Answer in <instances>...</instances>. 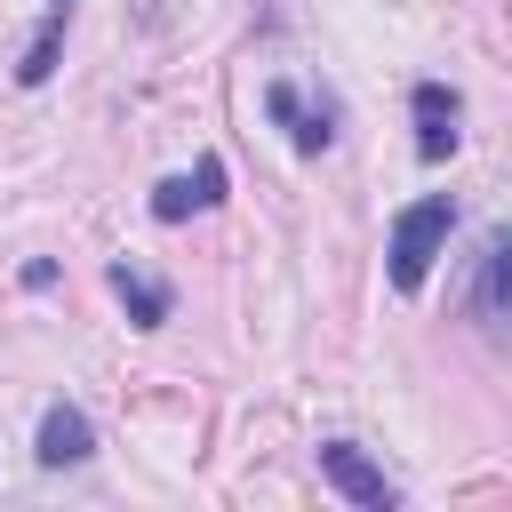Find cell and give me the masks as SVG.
I'll return each instance as SVG.
<instances>
[{
    "instance_id": "6da1fadb",
    "label": "cell",
    "mask_w": 512,
    "mask_h": 512,
    "mask_svg": "<svg viewBox=\"0 0 512 512\" xmlns=\"http://www.w3.org/2000/svg\"><path fill=\"white\" fill-rule=\"evenodd\" d=\"M448 232H456V200H448V192L408 200V208H400V224H392V288H424V272L440 264Z\"/></svg>"
},
{
    "instance_id": "52a82bcc",
    "label": "cell",
    "mask_w": 512,
    "mask_h": 512,
    "mask_svg": "<svg viewBox=\"0 0 512 512\" xmlns=\"http://www.w3.org/2000/svg\"><path fill=\"white\" fill-rule=\"evenodd\" d=\"M72 8H80V0H48L40 32H32V40H24V56H16V80H24V88H40V80L56 72V56H64V32H72Z\"/></svg>"
},
{
    "instance_id": "ba28073f",
    "label": "cell",
    "mask_w": 512,
    "mask_h": 512,
    "mask_svg": "<svg viewBox=\"0 0 512 512\" xmlns=\"http://www.w3.org/2000/svg\"><path fill=\"white\" fill-rule=\"evenodd\" d=\"M112 296L128 304V320H136V328H160V320L176 312V296H168L152 272H136V264H112Z\"/></svg>"
},
{
    "instance_id": "7a4b0ae2",
    "label": "cell",
    "mask_w": 512,
    "mask_h": 512,
    "mask_svg": "<svg viewBox=\"0 0 512 512\" xmlns=\"http://www.w3.org/2000/svg\"><path fill=\"white\" fill-rule=\"evenodd\" d=\"M320 472H328L352 504H368V512H392V504H400V480H392L384 464H368L352 440H328V448H320Z\"/></svg>"
},
{
    "instance_id": "3957f363",
    "label": "cell",
    "mask_w": 512,
    "mask_h": 512,
    "mask_svg": "<svg viewBox=\"0 0 512 512\" xmlns=\"http://www.w3.org/2000/svg\"><path fill=\"white\" fill-rule=\"evenodd\" d=\"M408 112H416V160H448V152H456V120H464V96H456V88H440V80H416Z\"/></svg>"
},
{
    "instance_id": "5b68a950",
    "label": "cell",
    "mask_w": 512,
    "mask_h": 512,
    "mask_svg": "<svg viewBox=\"0 0 512 512\" xmlns=\"http://www.w3.org/2000/svg\"><path fill=\"white\" fill-rule=\"evenodd\" d=\"M264 104H272V120L288 128V144H296V152H328V144H336V104H304L288 80H280Z\"/></svg>"
},
{
    "instance_id": "277c9868",
    "label": "cell",
    "mask_w": 512,
    "mask_h": 512,
    "mask_svg": "<svg viewBox=\"0 0 512 512\" xmlns=\"http://www.w3.org/2000/svg\"><path fill=\"white\" fill-rule=\"evenodd\" d=\"M32 456H40L48 472H64V464H88V456H96V424H88L72 400H56V408L40 416V448H32Z\"/></svg>"
},
{
    "instance_id": "8992f818",
    "label": "cell",
    "mask_w": 512,
    "mask_h": 512,
    "mask_svg": "<svg viewBox=\"0 0 512 512\" xmlns=\"http://www.w3.org/2000/svg\"><path fill=\"white\" fill-rule=\"evenodd\" d=\"M224 200V160H200L192 176H168L160 192H152V216L160 224H184V216H200V208H216Z\"/></svg>"
},
{
    "instance_id": "9c48e42d",
    "label": "cell",
    "mask_w": 512,
    "mask_h": 512,
    "mask_svg": "<svg viewBox=\"0 0 512 512\" xmlns=\"http://www.w3.org/2000/svg\"><path fill=\"white\" fill-rule=\"evenodd\" d=\"M504 264H512V240L488 232V240H480V296H472L488 328H504Z\"/></svg>"
}]
</instances>
